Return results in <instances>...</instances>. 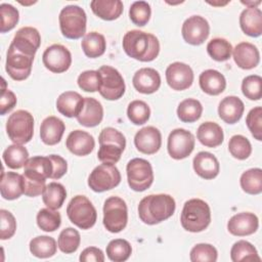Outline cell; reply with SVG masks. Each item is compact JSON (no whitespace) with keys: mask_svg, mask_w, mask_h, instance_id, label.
Listing matches in <instances>:
<instances>
[{"mask_svg":"<svg viewBox=\"0 0 262 262\" xmlns=\"http://www.w3.org/2000/svg\"><path fill=\"white\" fill-rule=\"evenodd\" d=\"M122 44L126 54L139 61H151L160 52L158 38L139 30L127 32L123 37Z\"/></svg>","mask_w":262,"mask_h":262,"instance_id":"1","label":"cell"},{"mask_svg":"<svg viewBox=\"0 0 262 262\" xmlns=\"http://www.w3.org/2000/svg\"><path fill=\"white\" fill-rule=\"evenodd\" d=\"M175 200L165 193L144 196L138 205L140 220L148 225H155L170 218L175 212Z\"/></svg>","mask_w":262,"mask_h":262,"instance_id":"2","label":"cell"},{"mask_svg":"<svg viewBox=\"0 0 262 262\" xmlns=\"http://www.w3.org/2000/svg\"><path fill=\"white\" fill-rule=\"evenodd\" d=\"M180 222L187 231L201 232L205 230L211 222L209 205L201 199L188 200L183 206Z\"/></svg>","mask_w":262,"mask_h":262,"instance_id":"3","label":"cell"},{"mask_svg":"<svg viewBox=\"0 0 262 262\" xmlns=\"http://www.w3.org/2000/svg\"><path fill=\"white\" fill-rule=\"evenodd\" d=\"M98 160L103 164H116L121 159V155L126 147V139L123 133L113 127L101 130L99 137Z\"/></svg>","mask_w":262,"mask_h":262,"instance_id":"4","label":"cell"},{"mask_svg":"<svg viewBox=\"0 0 262 262\" xmlns=\"http://www.w3.org/2000/svg\"><path fill=\"white\" fill-rule=\"evenodd\" d=\"M61 34L68 39H79L86 33L87 16L83 8L78 5H68L59 13Z\"/></svg>","mask_w":262,"mask_h":262,"instance_id":"5","label":"cell"},{"mask_svg":"<svg viewBox=\"0 0 262 262\" xmlns=\"http://www.w3.org/2000/svg\"><path fill=\"white\" fill-rule=\"evenodd\" d=\"M6 132L15 144H25L33 138L34 118L31 113L18 110L12 113L6 122Z\"/></svg>","mask_w":262,"mask_h":262,"instance_id":"6","label":"cell"},{"mask_svg":"<svg viewBox=\"0 0 262 262\" xmlns=\"http://www.w3.org/2000/svg\"><path fill=\"white\" fill-rule=\"evenodd\" d=\"M70 221L81 229L91 228L97 219L96 209L85 195L74 196L67 207Z\"/></svg>","mask_w":262,"mask_h":262,"instance_id":"7","label":"cell"},{"mask_svg":"<svg viewBox=\"0 0 262 262\" xmlns=\"http://www.w3.org/2000/svg\"><path fill=\"white\" fill-rule=\"evenodd\" d=\"M128 221V209L125 201L119 196H110L103 205V225L110 232L122 231Z\"/></svg>","mask_w":262,"mask_h":262,"instance_id":"8","label":"cell"},{"mask_svg":"<svg viewBox=\"0 0 262 262\" xmlns=\"http://www.w3.org/2000/svg\"><path fill=\"white\" fill-rule=\"evenodd\" d=\"M126 172L128 184L135 191H144L154 182L152 167L144 159L135 158L130 160L127 164Z\"/></svg>","mask_w":262,"mask_h":262,"instance_id":"9","label":"cell"},{"mask_svg":"<svg viewBox=\"0 0 262 262\" xmlns=\"http://www.w3.org/2000/svg\"><path fill=\"white\" fill-rule=\"evenodd\" d=\"M121 182L119 169L112 164H101L95 167L88 177V185L95 192H103L115 188Z\"/></svg>","mask_w":262,"mask_h":262,"instance_id":"10","label":"cell"},{"mask_svg":"<svg viewBox=\"0 0 262 262\" xmlns=\"http://www.w3.org/2000/svg\"><path fill=\"white\" fill-rule=\"evenodd\" d=\"M100 74V95L107 100H117L125 93V82L122 75L113 67L102 66L97 70Z\"/></svg>","mask_w":262,"mask_h":262,"instance_id":"11","label":"cell"},{"mask_svg":"<svg viewBox=\"0 0 262 262\" xmlns=\"http://www.w3.org/2000/svg\"><path fill=\"white\" fill-rule=\"evenodd\" d=\"M34 57L9 45L5 63V70L9 77L15 81L26 80L31 74Z\"/></svg>","mask_w":262,"mask_h":262,"instance_id":"12","label":"cell"},{"mask_svg":"<svg viewBox=\"0 0 262 262\" xmlns=\"http://www.w3.org/2000/svg\"><path fill=\"white\" fill-rule=\"evenodd\" d=\"M194 136L189 131L178 128L174 129L168 137V152L175 160L187 158L194 148Z\"/></svg>","mask_w":262,"mask_h":262,"instance_id":"13","label":"cell"},{"mask_svg":"<svg viewBox=\"0 0 262 262\" xmlns=\"http://www.w3.org/2000/svg\"><path fill=\"white\" fill-rule=\"evenodd\" d=\"M43 64L52 73L60 74L69 70L72 63L70 50L60 44H53L45 49L42 55Z\"/></svg>","mask_w":262,"mask_h":262,"instance_id":"14","label":"cell"},{"mask_svg":"<svg viewBox=\"0 0 262 262\" xmlns=\"http://www.w3.org/2000/svg\"><path fill=\"white\" fill-rule=\"evenodd\" d=\"M181 33L186 43L201 45L209 37L210 26L205 17L201 15H192L183 23Z\"/></svg>","mask_w":262,"mask_h":262,"instance_id":"15","label":"cell"},{"mask_svg":"<svg viewBox=\"0 0 262 262\" xmlns=\"http://www.w3.org/2000/svg\"><path fill=\"white\" fill-rule=\"evenodd\" d=\"M166 80L173 90L182 91L192 85L193 72L188 64L176 61L168 66L166 70Z\"/></svg>","mask_w":262,"mask_h":262,"instance_id":"16","label":"cell"},{"mask_svg":"<svg viewBox=\"0 0 262 262\" xmlns=\"http://www.w3.org/2000/svg\"><path fill=\"white\" fill-rule=\"evenodd\" d=\"M41 44V36L37 29L33 27L20 28L14 35L10 45L14 48L35 56Z\"/></svg>","mask_w":262,"mask_h":262,"instance_id":"17","label":"cell"},{"mask_svg":"<svg viewBox=\"0 0 262 262\" xmlns=\"http://www.w3.org/2000/svg\"><path fill=\"white\" fill-rule=\"evenodd\" d=\"M134 144L142 154H156L162 145V135L159 129L152 126H147L140 129L134 137Z\"/></svg>","mask_w":262,"mask_h":262,"instance_id":"18","label":"cell"},{"mask_svg":"<svg viewBox=\"0 0 262 262\" xmlns=\"http://www.w3.org/2000/svg\"><path fill=\"white\" fill-rule=\"evenodd\" d=\"M259 227L258 217L254 213L242 212L233 215L228 223L227 229L232 235L246 236L253 234Z\"/></svg>","mask_w":262,"mask_h":262,"instance_id":"19","label":"cell"},{"mask_svg":"<svg viewBox=\"0 0 262 262\" xmlns=\"http://www.w3.org/2000/svg\"><path fill=\"white\" fill-rule=\"evenodd\" d=\"M132 83L138 92L151 94L159 90L161 86V76L155 69L142 68L134 74Z\"/></svg>","mask_w":262,"mask_h":262,"instance_id":"20","label":"cell"},{"mask_svg":"<svg viewBox=\"0 0 262 262\" xmlns=\"http://www.w3.org/2000/svg\"><path fill=\"white\" fill-rule=\"evenodd\" d=\"M232 56L237 67L243 70L254 69L260 61L258 48L249 42L238 43L234 48H232Z\"/></svg>","mask_w":262,"mask_h":262,"instance_id":"21","label":"cell"},{"mask_svg":"<svg viewBox=\"0 0 262 262\" xmlns=\"http://www.w3.org/2000/svg\"><path fill=\"white\" fill-rule=\"evenodd\" d=\"M68 149L75 156L84 157L89 155L95 146V141L92 135L83 130L72 131L66 141Z\"/></svg>","mask_w":262,"mask_h":262,"instance_id":"22","label":"cell"},{"mask_svg":"<svg viewBox=\"0 0 262 262\" xmlns=\"http://www.w3.org/2000/svg\"><path fill=\"white\" fill-rule=\"evenodd\" d=\"M79 124L85 127H95L99 125L103 118V107L101 103L93 97H84V104L80 114L76 117Z\"/></svg>","mask_w":262,"mask_h":262,"instance_id":"23","label":"cell"},{"mask_svg":"<svg viewBox=\"0 0 262 262\" xmlns=\"http://www.w3.org/2000/svg\"><path fill=\"white\" fill-rule=\"evenodd\" d=\"M194 172L204 179H213L219 174L220 165L217 158L208 151H200L193 158Z\"/></svg>","mask_w":262,"mask_h":262,"instance_id":"24","label":"cell"},{"mask_svg":"<svg viewBox=\"0 0 262 262\" xmlns=\"http://www.w3.org/2000/svg\"><path fill=\"white\" fill-rule=\"evenodd\" d=\"M1 196L12 201L24 193V176L16 172H2L0 184Z\"/></svg>","mask_w":262,"mask_h":262,"instance_id":"25","label":"cell"},{"mask_svg":"<svg viewBox=\"0 0 262 262\" xmlns=\"http://www.w3.org/2000/svg\"><path fill=\"white\" fill-rule=\"evenodd\" d=\"M244 102L237 96H226L218 105V115L227 124H235L244 114Z\"/></svg>","mask_w":262,"mask_h":262,"instance_id":"26","label":"cell"},{"mask_svg":"<svg viewBox=\"0 0 262 262\" xmlns=\"http://www.w3.org/2000/svg\"><path fill=\"white\" fill-rule=\"evenodd\" d=\"M64 130V123L60 119L54 116L47 117L40 126L41 140L47 145H54L60 141Z\"/></svg>","mask_w":262,"mask_h":262,"instance_id":"27","label":"cell"},{"mask_svg":"<svg viewBox=\"0 0 262 262\" xmlns=\"http://www.w3.org/2000/svg\"><path fill=\"white\" fill-rule=\"evenodd\" d=\"M84 97L76 91H66L61 93L56 100L57 111L68 118L77 117L82 111Z\"/></svg>","mask_w":262,"mask_h":262,"instance_id":"28","label":"cell"},{"mask_svg":"<svg viewBox=\"0 0 262 262\" xmlns=\"http://www.w3.org/2000/svg\"><path fill=\"white\" fill-rule=\"evenodd\" d=\"M242 31L251 37H259L262 34V11L257 7L246 8L239 15Z\"/></svg>","mask_w":262,"mask_h":262,"instance_id":"29","label":"cell"},{"mask_svg":"<svg viewBox=\"0 0 262 262\" xmlns=\"http://www.w3.org/2000/svg\"><path fill=\"white\" fill-rule=\"evenodd\" d=\"M201 89L209 95H219L225 90V77L216 70H206L202 72L199 78Z\"/></svg>","mask_w":262,"mask_h":262,"instance_id":"30","label":"cell"},{"mask_svg":"<svg viewBox=\"0 0 262 262\" xmlns=\"http://www.w3.org/2000/svg\"><path fill=\"white\" fill-rule=\"evenodd\" d=\"M199 141L207 147H216L223 142L224 134L222 128L215 122H205L201 124L196 131Z\"/></svg>","mask_w":262,"mask_h":262,"instance_id":"31","label":"cell"},{"mask_svg":"<svg viewBox=\"0 0 262 262\" xmlns=\"http://www.w3.org/2000/svg\"><path fill=\"white\" fill-rule=\"evenodd\" d=\"M93 13L103 20L117 19L123 12V2L120 0H93L90 2Z\"/></svg>","mask_w":262,"mask_h":262,"instance_id":"32","label":"cell"},{"mask_svg":"<svg viewBox=\"0 0 262 262\" xmlns=\"http://www.w3.org/2000/svg\"><path fill=\"white\" fill-rule=\"evenodd\" d=\"M82 49L86 56L96 58L101 56L106 48V41L103 35L97 32H90L84 36L81 42Z\"/></svg>","mask_w":262,"mask_h":262,"instance_id":"33","label":"cell"},{"mask_svg":"<svg viewBox=\"0 0 262 262\" xmlns=\"http://www.w3.org/2000/svg\"><path fill=\"white\" fill-rule=\"evenodd\" d=\"M67 198V190L64 186L58 182H50L46 185L43 193L42 200L44 205L52 210H57L61 208Z\"/></svg>","mask_w":262,"mask_h":262,"instance_id":"34","label":"cell"},{"mask_svg":"<svg viewBox=\"0 0 262 262\" xmlns=\"http://www.w3.org/2000/svg\"><path fill=\"white\" fill-rule=\"evenodd\" d=\"M25 171L33 173L41 178H51L53 174V163L49 156L33 157L28 159L25 164Z\"/></svg>","mask_w":262,"mask_h":262,"instance_id":"35","label":"cell"},{"mask_svg":"<svg viewBox=\"0 0 262 262\" xmlns=\"http://www.w3.org/2000/svg\"><path fill=\"white\" fill-rule=\"evenodd\" d=\"M56 242L48 235L34 237L30 242V252L38 258H49L56 253Z\"/></svg>","mask_w":262,"mask_h":262,"instance_id":"36","label":"cell"},{"mask_svg":"<svg viewBox=\"0 0 262 262\" xmlns=\"http://www.w3.org/2000/svg\"><path fill=\"white\" fill-rule=\"evenodd\" d=\"M203 113L202 103L194 98L182 100L177 107V116L184 123H193L198 121Z\"/></svg>","mask_w":262,"mask_h":262,"instance_id":"37","label":"cell"},{"mask_svg":"<svg viewBox=\"0 0 262 262\" xmlns=\"http://www.w3.org/2000/svg\"><path fill=\"white\" fill-rule=\"evenodd\" d=\"M29 159V152L21 144H11L3 151V160L10 169H20Z\"/></svg>","mask_w":262,"mask_h":262,"instance_id":"38","label":"cell"},{"mask_svg":"<svg viewBox=\"0 0 262 262\" xmlns=\"http://www.w3.org/2000/svg\"><path fill=\"white\" fill-rule=\"evenodd\" d=\"M241 187L249 194H259L262 192V170L252 168L244 172L239 179Z\"/></svg>","mask_w":262,"mask_h":262,"instance_id":"39","label":"cell"},{"mask_svg":"<svg viewBox=\"0 0 262 262\" xmlns=\"http://www.w3.org/2000/svg\"><path fill=\"white\" fill-rule=\"evenodd\" d=\"M230 258L233 262L260 261L256 248L249 242L241 239L233 244L230 250Z\"/></svg>","mask_w":262,"mask_h":262,"instance_id":"40","label":"cell"},{"mask_svg":"<svg viewBox=\"0 0 262 262\" xmlns=\"http://www.w3.org/2000/svg\"><path fill=\"white\" fill-rule=\"evenodd\" d=\"M132 253L131 245L123 238H116L106 246V255L114 262H124L129 259Z\"/></svg>","mask_w":262,"mask_h":262,"instance_id":"41","label":"cell"},{"mask_svg":"<svg viewBox=\"0 0 262 262\" xmlns=\"http://www.w3.org/2000/svg\"><path fill=\"white\" fill-rule=\"evenodd\" d=\"M208 54L216 61H225L232 53L231 44L223 38H214L207 45Z\"/></svg>","mask_w":262,"mask_h":262,"instance_id":"42","label":"cell"},{"mask_svg":"<svg viewBox=\"0 0 262 262\" xmlns=\"http://www.w3.org/2000/svg\"><path fill=\"white\" fill-rule=\"evenodd\" d=\"M80 243L81 236L78 230L73 227H68L62 229L59 233L57 246L62 253L72 254L78 250Z\"/></svg>","mask_w":262,"mask_h":262,"instance_id":"43","label":"cell"},{"mask_svg":"<svg viewBox=\"0 0 262 262\" xmlns=\"http://www.w3.org/2000/svg\"><path fill=\"white\" fill-rule=\"evenodd\" d=\"M37 224L39 228L46 232L56 230L61 223L60 214L52 209L44 208L41 209L37 214Z\"/></svg>","mask_w":262,"mask_h":262,"instance_id":"44","label":"cell"},{"mask_svg":"<svg viewBox=\"0 0 262 262\" xmlns=\"http://www.w3.org/2000/svg\"><path fill=\"white\" fill-rule=\"evenodd\" d=\"M127 116L134 125H143L150 117V110L146 102L142 100H133L128 104Z\"/></svg>","mask_w":262,"mask_h":262,"instance_id":"45","label":"cell"},{"mask_svg":"<svg viewBox=\"0 0 262 262\" xmlns=\"http://www.w3.org/2000/svg\"><path fill=\"white\" fill-rule=\"evenodd\" d=\"M230 155L237 160H246L252 152V145L248 138L243 135H233L228 142Z\"/></svg>","mask_w":262,"mask_h":262,"instance_id":"46","label":"cell"},{"mask_svg":"<svg viewBox=\"0 0 262 262\" xmlns=\"http://www.w3.org/2000/svg\"><path fill=\"white\" fill-rule=\"evenodd\" d=\"M150 6L145 1H135L131 4L129 9V17L131 21L138 27L145 26L150 18Z\"/></svg>","mask_w":262,"mask_h":262,"instance_id":"47","label":"cell"},{"mask_svg":"<svg viewBox=\"0 0 262 262\" xmlns=\"http://www.w3.org/2000/svg\"><path fill=\"white\" fill-rule=\"evenodd\" d=\"M24 194L27 196H37L43 193L46 185V179H43L35 174L24 171Z\"/></svg>","mask_w":262,"mask_h":262,"instance_id":"48","label":"cell"},{"mask_svg":"<svg viewBox=\"0 0 262 262\" xmlns=\"http://www.w3.org/2000/svg\"><path fill=\"white\" fill-rule=\"evenodd\" d=\"M242 91L250 100H259L262 96V78L258 75L246 77L242 82Z\"/></svg>","mask_w":262,"mask_h":262,"instance_id":"49","label":"cell"},{"mask_svg":"<svg viewBox=\"0 0 262 262\" xmlns=\"http://www.w3.org/2000/svg\"><path fill=\"white\" fill-rule=\"evenodd\" d=\"M0 15H1V24H0L1 33H5L12 30L18 23V18H19L18 10L11 4L2 3L0 5Z\"/></svg>","mask_w":262,"mask_h":262,"instance_id":"50","label":"cell"},{"mask_svg":"<svg viewBox=\"0 0 262 262\" xmlns=\"http://www.w3.org/2000/svg\"><path fill=\"white\" fill-rule=\"evenodd\" d=\"M192 262H215L218 257L217 250L210 244H198L190 250Z\"/></svg>","mask_w":262,"mask_h":262,"instance_id":"51","label":"cell"},{"mask_svg":"<svg viewBox=\"0 0 262 262\" xmlns=\"http://www.w3.org/2000/svg\"><path fill=\"white\" fill-rule=\"evenodd\" d=\"M78 86L86 92H95L100 87V74L98 71H85L78 77Z\"/></svg>","mask_w":262,"mask_h":262,"instance_id":"52","label":"cell"},{"mask_svg":"<svg viewBox=\"0 0 262 262\" xmlns=\"http://www.w3.org/2000/svg\"><path fill=\"white\" fill-rule=\"evenodd\" d=\"M246 123L252 135L258 141L262 140V107L252 108L246 118Z\"/></svg>","mask_w":262,"mask_h":262,"instance_id":"53","label":"cell"},{"mask_svg":"<svg viewBox=\"0 0 262 262\" xmlns=\"http://www.w3.org/2000/svg\"><path fill=\"white\" fill-rule=\"evenodd\" d=\"M1 216V239H8L13 236L16 230V221L14 216L7 210L1 209L0 210Z\"/></svg>","mask_w":262,"mask_h":262,"instance_id":"54","label":"cell"},{"mask_svg":"<svg viewBox=\"0 0 262 262\" xmlns=\"http://www.w3.org/2000/svg\"><path fill=\"white\" fill-rule=\"evenodd\" d=\"M16 104V96L15 94L9 90L5 89L3 87L2 93H1V99H0V114L3 116L6 113L10 112Z\"/></svg>","mask_w":262,"mask_h":262,"instance_id":"55","label":"cell"},{"mask_svg":"<svg viewBox=\"0 0 262 262\" xmlns=\"http://www.w3.org/2000/svg\"><path fill=\"white\" fill-rule=\"evenodd\" d=\"M79 260L81 262H103L104 254L96 247H88L82 251Z\"/></svg>","mask_w":262,"mask_h":262,"instance_id":"56","label":"cell"},{"mask_svg":"<svg viewBox=\"0 0 262 262\" xmlns=\"http://www.w3.org/2000/svg\"><path fill=\"white\" fill-rule=\"evenodd\" d=\"M49 158L53 163V174L51 176V179L61 178L67 173V170H68L67 161L58 155H50Z\"/></svg>","mask_w":262,"mask_h":262,"instance_id":"57","label":"cell"},{"mask_svg":"<svg viewBox=\"0 0 262 262\" xmlns=\"http://www.w3.org/2000/svg\"><path fill=\"white\" fill-rule=\"evenodd\" d=\"M242 3H244V4H246V5H248V6H249V5H250L252 2H242ZM260 3H261L260 1H257L256 3H254V4H253V6H255V5H258V4H260ZM255 7H256V6H255Z\"/></svg>","mask_w":262,"mask_h":262,"instance_id":"58","label":"cell"}]
</instances>
